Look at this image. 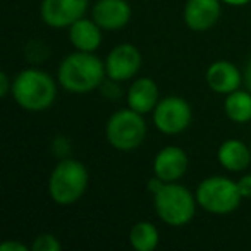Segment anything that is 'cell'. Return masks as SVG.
I'll return each instance as SVG.
<instances>
[{
    "label": "cell",
    "instance_id": "1",
    "mask_svg": "<svg viewBox=\"0 0 251 251\" xmlns=\"http://www.w3.org/2000/svg\"><path fill=\"white\" fill-rule=\"evenodd\" d=\"M105 76V62L93 55V52L79 50L64 57L57 73L60 86L71 93H90L103 83Z\"/></svg>",
    "mask_w": 251,
    "mask_h": 251
},
{
    "label": "cell",
    "instance_id": "2",
    "mask_svg": "<svg viewBox=\"0 0 251 251\" xmlns=\"http://www.w3.org/2000/svg\"><path fill=\"white\" fill-rule=\"evenodd\" d=\"M16 103L29 112L47 110L55 101L57 86L50 74L40 69H25L12 81Z\"/></svg>",
    "mask_w": 251,
    "mask_h": 251
},
{
    "label": "cell",
    "instance_id": "3",
    "mask_svg": "<svg viewBox=\"0 0 251 251\" xmlns=\"http://www.w3.org/2000/svg\"><path fill=\"white\" fill-rule=\"evenodd\" d=\"M90 176L83 162L64 158L55 165L49 179V195L59 205H73L84 195Z\"/></svg>",
    "mask_w": 251,
    "mask_h": 251
},
{
    "label": "cell",
    "instance_id": "4",
    "mask_svg": "<svg viewBox=\"0 0 251 251\" xmlns=\"http://www.w3.org/2000/svg\"><path fill=\"white\" fill-rule=\"evenodd\" d=\"M196 196L177 182H165L153 195L157 215L172 227H182L191 222L196 213Z\"/></svg>",
    "mask_w": 251,
    "mask_h": 251
},
{
    "label": "cell",
    "instance_id": "5",
    "mask_svg": "<svg viewBox=\"0 0 251 251\" xmlns=\"http://www.w3.org/2000/svg\"><path fill=\"white\" fill-rule=\"evenodd\" d=\"M195 196L198 205L213 215L232 213L243 200L237 182L224 176H212L208 179H203L196 188Z\"/></svg>",
    "mask_w": 251,
    "mask_h": 251
},
{
    "label": "cell",
    "instance_id": "6",
    "mask_svg": "<svg viewBox=\"0 0 251 251\" xmlns=\"http://www.w3.org/2000/svg\"><path fill=\"white\" fill-rule=\"evenodd\" d=\"M105 136L115 150L129 151L138 148L147 136V122L143 114L133 108L117 110L107 121Z\"/></svg>",
    "mask_w": 251,
    "mask_h": 251
},
{
    "label": "cell",
    "instance_id": "7",
    "mask_svg": "<svg viewBox=\"0 0 251 251\" xmlns=\"http://www.w3.org/2000/svg\"><path fill=\"white\" fill-rule=\"evenodd\" d=\"M191 105L181 97H165L153 108V122L160 133L179 134L191 124Z\"/></svg>",
    "mask_w": 251,
    "mask_h": 251
},
{
    "label": "cell",
    "instance_id": "8",
    "mask_svg": "<svg viewBox=\"0 0 251 251\" xmlns=\"http://www.w3.org/2000/svg\"><path fill=\"white\" fill-rule=\"evenodd\" d=\"M88 9V0H43L40 14L52 28H69L81 19Z\"/></svg>",
    "mask_w": 251,
    "mask_h": 251
},
{
    "label": "cell",
    "instance_id": "9",
    "mask_svg": "<svg viewBox=\"0 0 251 251\" xmlns=\"http://www.w3.org/2000/svg\"><path fill=\"white\" fill-rule=\"evenodd\" d=\"M141 67V52L131 43L114 47L105 60L107 76L114 81H127L136 76Z\"/></svg>",
    "mask_w": 251,
    "mask_h": 251
},
{
    "label": "cell",
    "instance_id": "10",
    "mask_svg": "<svg viewBox=\"0 0 251 251\" xmlns=\"http://www.w3.org/2000/svg\"><path fill=\"white\" fill-rule=\"evenodd\" d=\"M188 155L179 147H165L153 160V172L164 182H176L188 171Z\"/></svg>",
    "mask_w": 251,
    "mask_h": 251
},
{
    "label": "cell",
    "instance_id": "11",
    "mask_svg": "<svg viewBox=\"0 0 251 251\" xmlns=\"http://www.w3.org/2000/svg\"><path fill=\"white\" fill-rule=\"evenodd\" d=\"M222 14L220 0H188L184 21L193 31H206L217 25Z\"/></svg>",
    "mask_w": 251,
    "mask_h": 251
},
{
    "label": "cell",
    "instance_id": "12",
    "mask_svg": "<svg viewBox=\"0 0 251 251\" xmlns=\"http://www.w3.org/2000/svg\"><path fill=\"white\" fill-rule=\"evenodd\" d=\"M93 19L101 29L117 31L131 19V5L126 0H98L93 7Z\"/></svg>",
    "mask_w": 251,
    "mask_h": 251
},
{
    "label": "cell",
    "instance_id": "13",
    "mask_svg": "<svg viewBox=\"0 0 251 251\" xmlns=\"http://www.w3.org/2000/svg\"><path fill=\"white\" fill-rule=\"evenodd\" d=\"M205 79L212 91L220 95H229L239 90L241 83H243V74L229 60H217L206 69Z\"/></svg>",
    "mask_w": 251,
    "mask_h": 251
},
{
    "label": "cell",
    "instance_id": "14",
    "mask_svg": "<svg viewBox=\"0 0 251 251\" xmlns=\"http://www.w3.org/2000/svg\"><path fill=\"white\" fill-rule=\"evenodd\" d=\"M158 101H160V98H158L157 83L150 77H140L127 90V105L140 114L151 112L157 107Z\"/></svg>",
    "mask_w": 251,
    "mask_h": 251
},
{
    "label": "cell",
    "instance_id": "15",
    "mask_svg": "<svg viewBox=\"0 0 251 251\" xmlns=\"http://www.w3.org/2000/svg\"><path fill=\"white\" fill-rule=\"evenodd\" d=\"M100 29L101 28L95 23V19L81 18L69 26V40L79 52H95L101 43Z\"/></svg>",
    "mask_w": 251,
    "mask_h": 251
},
{
    "label": "cell",
    "instance_id": "16",
    "mask_svg": "<svg viewBox=\"0 0 251 251\" xmlns=\"http://www.w3.org/2000/svg\"><path fill=\"white\" fill-rule=\"evenodd\" d=\"M220 165L230 172H243L251 164V148L241 140H227L217 151Z\"/></svg>",
    "mask_w": 251,
    "mask_h": 251
},
{
    "label": "cell",
    "instance_id": "17",
    "mask_svg": "<svg viewBox=\"0 0 251 251\" xmlns=\"http://www.w3.org/2000/svg\"><path fill=\"white\" fill-rule=\"evenodd\" d=\"M224 108H226L227 117L237 124H244V122L251 121V91L236 90L229 93Z\"/></svg>",
    "mask_w": 251,
    "mask_h": 251
},
{
    "label": "cell",
    "instance_id": "18",
    "mask_svg": "<svg viewBox=\"0 0 251 251\" xmlns=\"http://www.w3.org/2000/svg\"><path fill=\"white\" fill-rule=\"evenodd\" d=\"M160 234L150 222H138L129 232V243L136 251H153L158 246Z\"/></svg>",
    "mask_w": 251,
    "mask_h": 251
},
{
    "label": "cell",
    "instance_id": "19",
    "mask_svg": "<svg viewBox=\"0 0 251 251\" xmlns=\"http://www.w3.org/2000/svg\"><path fill=\"white\" fill-rule=\"evenodd\" d=\"M33 251H60L62 250V244L59 243L53 234H40L35 237L31 244Z\"/></svg>",
    "mask_w": 251,
    "mask_h": 251
},
{
    "label": "cell",
    "instance_id": "20",
    "mask_svg": "<svg viewBox=\"0 0 251 251\" xmlns=\"http://www.w3.org/2000/svg\"><path fill=\"white\" fill-rule=\"evenodd\" d=\"M237 188L243 198H251V174L243 176V177L237 181Z\"/></svg>",
    "mask_w": 251,
    "mask_h": 251
},
{
    "label": "cell",
    "instance_id": "21",
    "mask_svg": "<svg viewBox=\"0 0 251 251\" xmlns=\"http://www.w3.org/2000/svg\"><path fill=\"white\" fill-rule=\"evenodd\" d=\"M0 251H28V248L18 241H5L4 244H0Z\"/></svg>",
    "mask_w": 251,
    "mask_h": 251
},
{
    "label": "cell",
    "instance_id": "22",
    "mask_svg": "<svg viewBox=\"0 0 251 251\" xmlns=\"http://www.w3.org/2000/svg\"><path fill=\"white\" fill-rule=\"evenodd\" d=\"M9 91H12V84L9 83L7 73H0V97H7Z\"/></svg>",
    "mask_w": 251,
    "mask_h": 251
},
{
    "label": "cell",
    "instance_id": "23",
    "mask_svg": "<svg viewBox=\"0 0 251 251\" xmlns=\"http://www.w3.org/2000/svg\"><path fill=\"white\" fill-rule=\"evenodd\" d=\"M243 79L248 86V91H251V59L248 60L246 67H244V74H243Z\"/></svg>",
    "mask_w": 251,
    "mask_h": 251
},
{
    "label": "cell",
    "instance_id": "24",
    "mask_svg": "<svg viewBox=\"0 0 251 251\" xmlns=\"http://www.w3.org/2000/svg\"><path fill=\"white\" fill-rule=\"evenodd\" d=\"M220 2L227 5H234V7H241V5H246L250 0H220Z\"/></svg>",
    "mask_w": 251,
    "mask_h": 251
}]
</instances>
